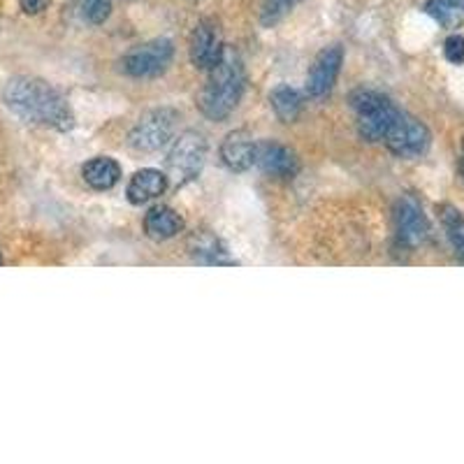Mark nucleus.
Returning <instances> with one entry per match:
<instances>
[{"mask_svg":"<svg viewBox=\"0 0 464 464\" xmlns=\"http://www.w3.org/2000/svg\"><path fill=\"white\" fill-rule=\"evenodd\" d=\"M395 237L397 244L406 251L422 246L430 237V221L425 217L420 200L406 193L395 205Z\"/></svg>","mask_w":464,"mask_h":464,"instance_id":"obj_8","label":"nucleus"},{"mask_svg":"<svg viewBox=\"0 0 464 464\" xmlns=\"http://www.w3.org/2000/svg\"><path fill=\"white\" fill-rule=\"evenodd\" d=\"M207 151L209 144L207 138L198 130H184L179 138L174 140L172 149L168 153V181L174 186H186L193 179H198V174L202 172L207 160Z\"/></svg>","mask_w":464,"mask_h":464,"instance_id":"obj_4","label":"nucleus"},{"mask_svg":"<svg viewBox=\"0 0 464 464\" xmlns=\"http://www.w3.org/2000/svg\"><path fill=\"white\" fill-rule=\"evenodd\" d=\"M111 0H82V16L93 26H101L110 19Z\"/></svg>","mask_w":464,"mask_h":464,"instance_id":"obj_21","label":"nucleus"},{"mask_svg":"<svg viewBox=\"0 0 464 464\" xmlns=\"http://www.w3.org/2000/svg\"><path fill=\"white\" fill-rule=\"evenodd\" d=\"M82 177L93 190H110L121 181V165L110 156H98L82 168Z\"/></svg>","mask_w":464,"mask_h":464,"instance_id":"obj_16","label":"nucleus"},{"mask_svg":"<svg viewBox=\"0 0 464 464\" xmlns=\"http://www.w3.org/2000/svg\"><path fill=\"white\" fill-rule=\"evenodd\" d=\"M432 142V132L420 119L400 111L392 126L385 132L383 144L388 151L395 153L397 159H420L422 153L430 149Z\"/></svg>","mask_w":464,"mask_h":464,"instance_id":"obj_6","label":"nucleus"},{"mask_svg":"<svg viewBox=\"0 0 464 464\" xmlns=\"http://www.w3.org/2000/svg\"><path fill=\"white\" fill-rule=\"evenodd\" d=\"M343 65V49L339 44L325 47L314 61L309 77H306V93L312 98H325L337 84V77Z\"/></svg>","mask_w":464,"mask_h":464,"instance_id":"obj_10","label":"nucleus"},{"mask_svg":"<svg viewBox=\"0 0 464 464\" xmlns=\"http://www.w3.org/2000/svg\"><path fill=\"white\" fill-rule=\"evenodd\" d=\"M459 172H462V179H464V140H462V156H459Z\"/></svg>","mask_w":464,"mask_h":464,"instance_id":"obj_24","label":"nucleus"},{"mask_svg":"<svg viewBox=\"0 0 464 464\" xmlns=\"http://www.w3.org/2000/svg\"><path fill=\"white\" fill-rule=\"evenodd\" d=\"M246 89V72L242 58L232 47H226L221 61L207 70V82L198 98V107L211 121H226L237 110Z\"/></svg>","mask_w":464,"mask_h":464,"instance_id":"obj_2","label":"nucleus"},{"mask_svg":"<svg viewBox=\"0 0 464 464\" xmlns=\"http://www.w3.org/2000/svg\"><path fill=\"white\" fill-rule=\"evenodd\" d=\"M269 105L275 110L276 119L284 123H295L302 116L304 110V98H302L300 91H295L293 86H276L269 95Z\"/></svg>","mask_w":464,"mask_h":464,"instance_id":"obj_17","label":"nucleus"},{"mask_svg":"<svg viewBox=\"0 0 464 464\" xmlns=\"http://www.w3.org/2000/svg\"><path fill=\"white\" fill-rule=\"evenodd\" d=\"M0 265H3V256H0Z\"/></svg>","mask_w":464,"mask_h":464,"instance_id":"obj_25","label":"nucleus"},{"mask_svg":"<svg viewBox=\"0 0 464 464\" xmlns=\"http://www.w3.org/2000/svg\"><path fill=\"white\" fill-rule=\"evenodd\" d=\"M19 5H22L26 14H40V12H44L52 5V0H19Z\"/></svg>","mask_w":464,"mask_h":464,"instance_id":"obj_23","label":"nucleus"},{"mask_svg":"<svg viewBox=\"0 0 464 464\" xmlns=\"http://www.w3.org/2000/svg\"><path fill=\"white\" fill-rule=\"evenodd\" d=\"M300 0H263V10H260V24L267 28L276 26L284 22L288 12L297 5Z\"/></svg>","mask_w":464,"mask_h":464,"instance_id":"obj_20","label":"nucleus"},{"mask_svg":"<svg viewBox=\"0 0 464 464\" xmlns=\"http://www.w3.org/2000/svg\"><path fill=\"white\" fill-rule=\"evenodd\" d=\"M256 165H260L265 174L276 177V179H295L300 172V160L295 151L279 142H263L256 151Z\"/></svg>","mask_w":464,"mask_h":464,"instance_id":"obj_12","label":"nucleus"},{"mask_svg":"<svg viewBox=\"0 0 464 464\" xmlns=\"http://www.w3.org/2000/svg\"><path fill=\"white\" fill-rule=\"evenodd\" d=\"M227 44L223 43L221 28H218L217 22L211 19H205L196 26L193 35H190V61L198 70H211L214 65L221 61L223 52H226Z\"/></svg>","mask_w":464,"mask_h":464,"instance_id":"obj_9","label":"nucleus"},{"mask_svg":"<svg viewBox=\"0 0 464 464\" xmlns=\"http://www.w3.org/2000/svg\"><path fill=\"white\" fill-rule=\"evenodd\" d=\"M184 230V218L172 207H153L144 217V232L156 242H168Z\"/></svg>","mask_w":464,"mask_h":464,"instance_id":"obj_15","label":"nucleus"},{"mask_svg":"<svg viewBox=\"0 0 464 464\" xmlns=\"http://www.w3.org/2000/svg\"><path fill=\"white\" fill-rule=\"evenodd\" d=\"M443 56L446 61L453 65H462L464 63V35H450L446 37V43H443Z\"/></svg>","mask_w":464,"mask_h":464,"instance_id":"obj_22","label":"nucleus"},{"mask_svg":"<svg viewBox=\"0 0 464 464\" xmlns=\"http://www.w3.org/2000/svg\"><path fill=\"white\" fill-rule=\"evenodd\" d=\"M168 174L160 169H140L132 174L130 184H128L126 196L132 205H144L149 200H156L168 190Z\"/></svg>","mask_w":464,"mask_h":464,"instance_id":"obj_14","label":"nucleus"},{"mask_svg":"<svg viewBox=\"0 0 464 464\" xmlns=\"http://www.w3.org/2000/svg\"><path fill=\"white\" fill-rule=\"evenodd\" d=\"M3 102L14 116L53 130H72L74 114L63 95L37 77H12L3 89Z\"/></svg>","mask_w":464,"mask_h":464,"instance_id":"obj_1","label":"nucleus"},{"mask_svg":"<svg viewBox=\"0 0 464 464\" xmlns=\"http://www.w3.org/2000/svg\"><path fill=\"white\" fill-rule=\"evenodd\" d=\"M358 119V135L364 142H383L385 132L400 114V107L385 93L374 89H358L348 98Z\"/></svg>","mask_w":464,"mask_h":464,"instance_id":"obj_3","label":"nucleus"},{"mask_svg":"<svg viewBox=\"0 0 464 464\" xmlns=\"http://www.w3.org/2000/svg\"><path fill=\"white\" fill-rule=\"evenodd\" d=\"M179 121V111L172 107H156L144 111L128 135V144L140 153H153L172 140Z\"/></svg>","mask_w":464,"mask_h":464,"instance_id":"obj_5","label":"nucleus"},{"mask_svg":"<svg viewBox=\"0 0 464 464\" xmlns=\"http://www.w3.org/2000/svg\"><path fill=\"white\" fill-rule=\"evenodd\" d=\"M425 12L443 28H459L464 24V0H428Z\"/></svg>","mask_w":464,"mask_h":464,"instance_id":"obj_19","label":"nucleus"},{"mask_svg":"<svg viewBox=\"0 0 464 464\" xmlns=\"http://www.w3.org/2000/svg\"><path fill=\"white\" fill-rule=\"evenodd\" d=\"M172 58V40L159 37V40H151V43H144L140 47L130 49L123 56L121 65L128 77H135V80H153V77H160L169 68Z\"/></svg>","mask_w":464,"mask_h":464,"instance_id":"obj_7","label":"nucleus"},{"mask_svg":"<svg viewBox=\"0 0 464 464\" xmlns=\"http://www.w3.org/2000/svg\"><path fill=\"white\" fill-rule=\"evenodd\" d=\"M439 221H441L443 232L453 246V254L464 263V214L458 207L441 205L439 207Z\"/></svg>","mask_w":464,"mask_h":464,"instance_id":"obj_18","label":"nucleus"},{"mask_svg":"<svg viewBox=\"0 0 464 464\" xmlns=\"http://www.w3.org/2000/svg\"><path fill=\"white\" fill-rule=\"evenodd\" d=\"M188 254L198 265H237V260L227 254L226 244L209 230H198L190 235Z\"/></svg>","mask_w":464,"mask_h":464,"instance_id":"obj_13","label":"nucleus"},{"mask_svg":"<svg viewBox=\"0 0 464 464\" xmlns=\"http://www.w3.org/2000/svg\"><path fill=\"white\" fill-rule=\"evenodd\" d=\"M256 151H258V144L254 142L251 132L232 130L223 138L218 156L230 172H246L256 165Z\"/></svg>","mask_w":464,"mask_h":464,"instance_id":"obj_11","label":"nucleus"}]
</instances>
